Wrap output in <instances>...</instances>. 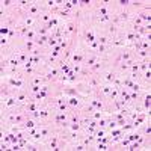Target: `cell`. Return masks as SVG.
Instances as JSON below:
<instances>
[{"label": "cell", "mask_w": 151, "mask_h": 151, "mask_svg": "<svg viewBox=\"0 0 151 151\" xmlns=\"http://www.w3.org/2000/svg\"><path fill=\"white\" fill-rule=\"evenodd\" d=\"M42 11H44V8H42L41 2H33V3L29 6V9H27L26 12H23V14L27 15V17H32V18H38V17L42 14Z\"/></svg>", "instance_id": "1"}, {"label": "cell", "mask_w": 151, "mask_h": 151, "mask_svg": "<svg viewBox=\"0 0 151 151\" xmlns=\"http://www.w3.org/2000/svg\"><path fill=\"white\" fill-rule=\"evenodd\" d=\"M18 106L20 104H18V101H17V98H15L14 94L6 97V98H2V112L9 110V109H14V107H18Z\"/></svg>", "instance_id": "2"}, {"label": "cell", "mask_w": 151, "mask_h": 151, "mask_svg": "<svg viewBox=\"0 0 151 151\" xmlns=\"http://www.w3.org/2000/svg\"><path fill=\"white\" fill-rule=\"evenodd\" d=\"M85 58H86L85 50H74V52H73V55H71V59H70V62H71L73 65H83Z\"/></svg>", "instance_id": "3"}, {"label": "cell", "mask_w": 151, "mask_h": 151, "mask_svg": "<svg viewBox=\"0 0 151 151\" xmlns=\"http://www.w3.org/2000/svg\"><path fill=\"white\" fill-rule=\"evenodd\" d=\"M115 14L118 15V18H119L122 26H124V24H129L130 20H132V17H133V12L130 9H119L118 12H115Z\"/></svg>", "instance_id": "4"}, {"label": "cell", "mask_w": 151, "mask_h": 151, "mask_svg": "<svg viewBox=\"0 0 151 151\" xmlns=\"http://www.w3.org/2000/svg\"><path fill=\"white\" fill-rule=\"evenodd\" d=\"M95 38H97V33H95L92 29H89L88 26L83 29V32H82V40H83V42H85L86 45L91 44V42H94Z\"/></svg>", "instance_id": "5"}, {"label": "cell", "mask_w": 151, "mask_h": 151, "mask_svg": "<svg viewBox=\"0 0 151 151\" xmlns=\"http://www.w3.org/2000/svg\"><path fill=\"white\" fill-rule=\"evenodd\" d=\"M98 59H100V56H98L97 53H86V58H85V62H83V67H85V68H91Z\"/></svg>", "instance_id": "6"}, {"label": "cell", "mask_w": 151, "mask_h": 151, "mask_svg": "<svg viewBox=\"0 0 151 151\" xmlns=\"http://www.w3.org/2000/svg\"><path fill=\"white\" fill-rule=\"evenodd\" d=\"M48 38H50V35H44V36H36L35 38V45L36 47H40V48H44L45 45H47V41H48Z\"/></svg>", "instance_id": "7"}, {"label": "cell", "mask_w": 151, "mask_h": 151, "mask_svg": "<svg viewBox=\"0 0 151 151\" xmlns=\"http://www.w3.org/2000/svg\"><path fill=\"white\" fill-rule=\"evenodd\" d=\"M134 59L136 60H147L150 59V50H139L134 53Z\"/></svg>", "instance_id": "8"}, {"label": "cell", "mask_w": 151, "mask_h": 151, "mask_svg": "<svg viewBox=\"0 0 151 151\" xmlns=\"http://www.w3.org/2000/svg\"><path fill=\"white\" fill-rule=\"evenodd\" d=\"M118 97H119V88L112 86V91H110V94L107 95L106 101H113V100H118Z\"/></svg>", "instance_id": "9"}, {"label": "cell", "mask_w": 151, "mask_h": 151, "mask_svg": "<svg viewBox=\"0 0 151 151\" xmlns=\"http://www.w3.org/2000/svg\"><path fill=\"white\" fill-rule=\"evenodd\" d=\"M137 65H139V73H141V74L145 73L147 70H150V67H151L150 59H147V60H137Z\"/></svg>", "instance_id": "10"}, {"label": "cell", "mask_w": 151, "mask_h": 151, "mask_svg": "<svg viewBox=\"0 0 151 151\" xmlns=\"http://www.w3.org/2000/svg\"><path fill=\"white\" fill-rule=\"evenodd\" d=\"M121 130L124 132V133H129V132H132V130H134V127H133V124H132V121L129 119L125 124H122L121 125Z\"/></svg>", "instance_id": "11"}, {"label": "cell", "mask_w": 151, "mask_h": 151, "mask_svg": "<svg viewBox=\"0 0 151 151\" xmlns=\"http://www.w3.org/2000/svg\"><path fill=\"white\" fill-rule=\"evenodd\" d=\"M36 33H38V36H44V35H50V30L45 26H38L36 27Z\"/></svg>", "instance_id": "12"}, {"label": "cell", "mask_w": 151, "mask_h": 151, "mask_svg": "<svg viewBox=\"0 0 151 151\" xmlns=\"http://www.w3.org/2000/svg\"><path fill=\"white\" fill-rule=\"evenodd\" d=\"M89 116H91L92 119H97V121H98L100 118H103V116H106V113H104V112H101V110H94V112L91 113Z\"/></svg>", "instance_id": "13"}, {"label": "cell", "mask_w": 151, "mask_h": 151, "mask_svg": "<svg viewBox=\"0 0 151 151\" xmlns=\"http://www.w3.org/2000/svg\"><path fill=\"white\" fill-rule=\"evenodd\" d=\"M56 45H59V44H58V41H56V38H53L52 35H50V38H48V41H47V47H48V50H52V48H55Z\"/></svg>", "instance_id": "14"}, {"label": "cell", "mask_w": 151, "mask_h": 151, "mask_svg": "<svg viewBox=\"0 0 151 151\" xmlns=\"http://www.w3.org/2000/svg\"><path fill=\"white\" fill-rule=\"evenodd\" d=\"M9 30H11V27L8 26V24H2V27H0V35L8 38V35H9Z\"/></svg>", "instance_id": "15"}, {"label": "cell", "mask_w": 151, "mask_h": 151, "mask_svg": "<svg viewBox=\"0 0 151 151\" xmlns=\"http://www.w3.org/2000/svg\"><path fill=\"white\" fill-rule=\"evenodd\" d=\"M9 42H11V41L8 40L6 36H2V38H0V45H2V48H6Z\"/></svg>", "instance_id": "16"}, {"label": "cell", "mask_w": 151, "mask_h": 151, "mask_svg": "<svg viewBox=\"0 0 151 151\" xmlns=\"http://www.w3.org/2000/svg\"><path fill=\"white\" fill-rule=\"evenodd\" d=\"M82 68H83V65H74L71 70L76 73V74H80V71H82Z\"/></svg>", "instance_id": "17"}]
</instances>
